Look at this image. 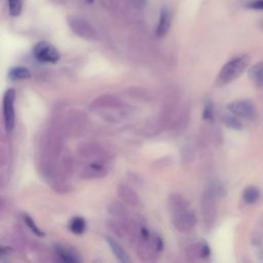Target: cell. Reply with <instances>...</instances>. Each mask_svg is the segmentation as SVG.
Returning a JSON list of instances; mask_svg holds the SVG:
<instances>
[{
    "label": "cell",
    "instance_id": "1",
    "mask_svg": "<svg viewBox=\"0 0 263 263\" xmlns=\"http://www.w3.org/2000/svg\"><path fill=\"white\" fill-rule=\"evenodd\" d=\"M168 209L172 214V222L180 232H189L196 223L194 212L189 201L179 193H172L168 196Z\"/></svg>",
    "mask_w": 263,
    "mask_h": 263
},
{
    "label": "cell",
    "instance_id": "2",
    "mask_svg": "<svg viewBox=\"0 0 263 263\" xmlns=\"http://www.w3.org/2000/svg\"><path fill=\"white\" fill-rule=\"evenodd\" d=\"M250 64V57L247 54L237 55L231 60H229L220 70L217 76V84L218 85H226L237 77H239L242 72L248 68Z\"/></svg>",
    "mask_w": 263,
    "mask_h": 263
},
{
    "label": "cell",
    "instance_id": "3",
    "mask_svg": "<svg viewBox=\"0 0 263 263\" xmlns=\"http://www.w3.org/2000/svg\"><path fill=\"white\" fill-rule=\"evenodd\" d=\"M90 110L102 114L107 120L115 121L122 115V103L113 96L105 95L97 98L90 105Z\"/></svg>",
    "mask_w": 263,
    "mask_h": 263
},
{
    "label": "cell",
    "instance_id": "4",
    "mask_svg": "<svg viewBox=\"0 0 263 263\" xmlns=\"http://www.w3.org/2000/svg\"><path fill=\"white\" fill-rule=\"evenodd\" d=\"M14 100L15 91L13 88H8L4 92L2 101V113L4 128L7 133H11L15 124V112H14Z\"/></svg>",
    "mask_w": 263,
    "mask_h": 263
},
{
    "label": "cell",
    "instance_id": "5",
    "mask_svg": "<svg viewBox=\"0 0 263 263\" xmlns=\"http://www.w3.org/2000/svg\"><path fill=\"white\" fill-rule=\"evenodd\" d=\"M68 25L71 31L75 35L79 36L80 38H83L86 40H95L98 38L97 31L90 25V23H88L86 20L80 16H76V15L70 16L68 18Z\"/></svg>",
    "mask_w": 263,
    "mask_h": 263
},
{
    "label": "cell",
    "instance_id": "6",
    "mask_svg": "<svg viewBox=\"0 0 263 263\" xmlns=\"http://www.w3.org/2000/svg\"><path fill=\"white\" fill-rule=\"evenodd\" d=\"M35 59L41 63L55 64L60 61L61 54L59 50L47 41H39L33 47Z\"/></svg>",
    "mask_w": 263,
    "mask_h": 263
},
{
    "label": "cell",
    "instance_id": "7",
    "mask_svg": "<svg viewBox=\"0 0 263 263\" xmlns=\"http://www.w3.org/2000/svg\"><path fill=\"white\" fill-rule=\"evenodd\" d=\"M227 109L230 113L237 117L253 120L257 117V110L255 105L248 100H236L227 105Z\"/></svg>",
    "mask_w": 263,
    "mask_h": 263
},
{
    "label": "cell",
    "instance_id": "8",
    "mask_svg": "<svg viewBox=\"0 0 263 263\" xmlns=\"http://www.w3.org/2000/svg\"><path fill=\"white\" fill-rule=\"evenodd\" d=\"M78 153L81 157L89 158L92 161H108L109 153L108 151L97 143H83L78 146Z\"/></svg>",
    "mask_w": 263,
    "mask_h": 263
},
{
    "label": "cell",
    "instance_id": "9",
    "mask_svg": "<svg viewBox=\"0 0 263 263\" xmlns=\"http://www.w3.org/2000/svg\"><path fill=\"white\" fill-rule=\"evenodd\" d=\"M216 197L217 195L208 188L201 197V212L203 216L204 224L210 227L214 221L216 216Z\"/></svg>",
    "mask_w": 263,
    "mask_h": 263
},
{
    "label": "cell",
    "instance_id": "10",
    "mask_svg": "<svg viewBox=\"0 0 263 263\" xmlns=\"http://www.w3.org/2000/svg\"><path fill=\"white\" fill-rule=\"evenodd\" d=\"M108 174L107 161L95 160L86 164L79 173V177L84 180L101 179Z\"/></svg>",
    "mask_w": 263,
    "mask_h": 263
},
{
    "label": "cell",
    "instance_id": "11",
    "mask_svg": "<svg viewBox=\"0 0 263 263\" xmlns=\"http://www.w3.org/2000/svg\"><path fill=\"white\" fill-rule=\"evenodd\" d=\"M118 196L130 206H139L141 204V199L138 193L126 184H119L117 187Z\"/></svg>",
    "mask_w": 263,
    "mask_h": 263
},
{
    "label": "cell",
    "instance_id": "12",
    "mask_svg": "<svg viewBox=\"0 0 263 263\" xmlns=\"http://www.w3.org/2000/svg\"><path fill=\"white\" fill-rule=\"evenodd\" d=\"M172 24V13L171 10L167 7H162L159 11V17H158V23L156 26L155 34L158 38L164 37L171 28Z\"/></svg>",
    "mask_w": 263,
    "mask_h": 263
},
{
    "label": "cell",
    "instance_id": "13",
    "mask_svg": "<svg viewBox=\"0 0 263 263\" xmlns=\"http://www.w3.org/2000/svg\"><path fill=\"white\" fill-rule=\"evenodd\" d=\"M106 241L110 248V250L112 251L113 255L115 256V258L122 263H128L130 262V259L127 255V253L125 252V250L118 243L117 240H115L114 238L110 237V236H106Z\"/></svg>",
    "mask_w": 263,
    "mask_h": 263
},
{
    "label": "cell",
    "instance_id": "14",
    "mask_svg": "<svg viewBox=\"0 0 263 263\" xmlns=\"http://www.w3.org/2000/svg\"><path fill=\"white\" fill-rule=\"evenodd\" d=\"M55 250V256L58 257L59 261L66 262V263H76L80 262L81 259L78 257L77 254H75L72 250L62 247V246H57L54 248Z\"/></svg>",
    "mask_w": 263,
    "mask_h": 263
},
{
    "label": "cell",
    "instance_id": "15",
    "mask_svg": "<svg viewBox=\"0 0 263 263\" xmlns=\"http://www.w3.org/2000/svg\"><path fill=\"white\" fill-rule=\"evenodd\" d=\"M249 78L256 87L263 89V62H259L250 68Z\"/></svg>",
    "mask_w": 263,
    "mask_h": 263
},
{
    "label": "cell",
    "instance_id": "16",
    "mask_svg": "<svg viewBox=\"0 0 263 263\" xmlns=\"http://www.w3.org/2000/svg\"><path fill=\"white\" fill-rule=\"evenodd\" d=\"M210 254H211L210 247L204 241H201L194 246L189 247V255L190 256H195L198 258H208L210 256Z\"/></svg>",
    "mask_w": 263,
    "mask_h": 263
},
{
    "label": "cell",
    "instance_id": "17",
    "mask_svg": "<svg viewBox=\"0 0 263 263\" xmlns=\"http://www.w3.org/2000/svg\"><path fill=\"white\" fill-rule=\"evenodd\" d=\"M84 119H85V116H84L83 113L81 114V113L73 112V113L71 114V117H70L69 120H68L67 126L70 128V130H71L72 133H75L76 130L80 129V128L83 126V124L85 123Z\"/></svg>",
    "mask_w": 263,
    "mask_h": 263
},
{
    "label": "cell",
    "instance_id": "18",
    "mask_svg": "<svg viewBox=\"0 0 263 263\" xmlns=\"http://www.w3.org/2000/svg\"><path fill=\"white\" fill-rule=\"evenodd\" d=\"M32 76L30 70L26 67H14L12 68L9 73H8V77L10 80H25V79H29Z\"/></svg>",
    "mask_w": 263,
    "mask_h": 263
},
{
    "label": "cell",
    "instance_id": "19",
    "mask_svg": "<svg viewBox=\"0 0 263 263\" xmlns=\"http://www.w3.org/2000/svg\"><path fill=\"white\" fill-rule=\"evenodd\" d=\"M86 228V222L85 219L79 216H76L72 218L69 222V229L71 232L75 234H82L85 231Z\"/></svg>",
    "mask_w": 263,
    "mask_h": 263
},
{
    "label": "cell",
    "instance_id": "20",
    "mask_svg": "<svg viewBox=\"0 0 263 263\" xmlns=\"http://www.w3.org/2000/svg\"><path fill=\"white\" fill-rule=\"evenodd\" d=\"M259 197H260V190L255 186H249L242 192V199L248 204L255 203L259 199Z\"/></svg>",
    "mask_w": 263,
    "mask_h": 263
},
{
    "label": "cell",
    "instance_id": "21",
    "mask_svg": "<svg viewBox=\"0 0 263 263\" xmlns=\"http://www.w3.org/2000/svg\"><path fill=\"white\" fill-rule=\"evenodd\" d=\"M223 121L225 123L226 126H228L229 128H232V129H236V130H239L242 128V124L241 122L239 121L238 117L232 113L230 114H225L223 116Z\"/></svg>",
    "mask_w": 263,
    "mask_h": 263
},
{
    "label": "cell",
    "instance_id": "22",
    "mask_svg": "<svg viewBox=\"0 0 263 263\" xmlns=\"http://www.w3.org/2000/svg\"><path fill=\"white\" fill-rule=\"evenodd\" d=\"M108 211L110 214H112L115 217H126L127 216V210L125 209V206L117 201L112 202L109 208Z\"/></svg>",
    "mask_w": 263,
    "mask_h": 263
},
{
    "label": "cell",
    "instance_id": "23",
    "mask_svg": "<svg viewBox=\"0 0 263 263\" xmlns=\"http://www.w3.org/2000/svg\"><path fill=\"white\" fill-rule=\"evenodd\" d=\"M9 14L11 16H18L23 9V0H7Z\"/></svg>",
    "mask_w": 263,
    "mask_h": 263
},
{
    "label": "cell",
    "instance_id": "24",
    "mask_svg": "<svg viewBox=\"0 0 263 263\" xmlns=\"http://www.w3.org/2000/svg\"><path fill=\"white\" fill-rule=\"evenodd\" d=\"M24 221H25V224L28 226V228L34 233L36 234L37 236L39 237H43L44 236V232L35 224V221L28 215H24Z\"/></svg>",
    "mask_w": 263,
    "mask_h": 263
},
{
    "label": "cell",
    "instance_id": "25",
    "mask_svg": "<svg viewBox=\"0 0 263 263\" xmlns=\"http://www.w3.org/2000/svg\"><path fill=\"white\" fill-rule=\"evenodd\" d=\"M214 117V105L211 100H206L204 103L203 111H202V118L204 120L211 121Z\"/></svg>",
    "mask_w": 263,
    "mask_h": 263
},
{
    "label": "cell",
    "instance_id": "26",
    "mask_svg": "<svg viewBox=\"0 0 263 263\" xmlns=\"http://www.w3.org/2000/svg\"><path fill=\"white\" fill-rule=\"evenodd\" d=\"M246 7L253 10H263V0H251L247 2Z\"/></svg>",
    "mask_w": 263,
    "mask_h": 263
},
{
    "label": "cell",
    "instance_id": "27",
    "mask_svg": "<svg viewBox=\"0 0 263 263\" xmlns=\"http://www.w3.org/2000/svg\"><path fill=\"white\" fill-rule=\"evenodd\" d=\"M128 1L134 7L138 9H142L147 5V0H128Z\"/></svg>",
    "mask_w": 263,
    "mask_h": 263
},
{
    "label": "cell",
    "instance_id": "28",
    "mask_svg": "<svg viewBox=\"0 0 263 263\" xmlns=\"http://www.w3.org/2000/svg\"><path fill=\"white\" fill-rule=\"evenodd\" d=\"M259 27H260V29L263 31V20H261V22L259 23Z\"/></svg>",
    "mask_w": 263,
    "mask_h": 263
},
{
    "label": "cell",
    "instance_id": "29",
    "mask_svg": "<svg viewBox=\"0 0 263 263\" xmlns=\"http://www.w3.org/2000/svg\"><path fill=\"white\" fill-rule=\"evenodd\" d=\"M85 1H86L87 3H93V1H95V0H85Z\"/></svg>",
    "mask_w": 263,
    "mask_h": 263
}]
</instances>
